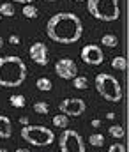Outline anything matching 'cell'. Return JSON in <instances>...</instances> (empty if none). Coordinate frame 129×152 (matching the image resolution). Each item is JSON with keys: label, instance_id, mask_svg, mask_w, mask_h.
I'll use <instances>...</instances> for the list:
<instances>
[{"label": "cell", "instance_id": "e575fe53", "mask_svg": "<svg viewBox=\"0 0 129 152\" xmlns=\"http://www.w3.org/2000/svg\"><path fill=\"white\" fill-rule=\"evenodd\" d=\"M99 152H101V151H99Z\"/></svg>", "mask_w": 129, "mask_h": 152}, {"label": "cell", "instance_id": "9c48e42d", "mask_svg": "<svg viewBox=\"0 0 129 152\" xmlns=\"http://www.w3.org/2000/svg\"><path fill=\"white\" fill-rule=\"evenodd\" d=\"M55 73L62 80H73L78 76V66L71 58H58L55 62Z\"/></svg>", "mask_w": 129, "mask_h": 152}, {"label": "cell", "instance_id": "ffe728a7", "mask_svg": "<svg viewBox=\"0 0 129 152\" xmlns=\"http://www.w3.org/2000/svg\"><path fill=\"white\" fill-rule=\"evenodd\" d=\"M36 87H37L39 90H43V92H50L51 87H53V83H51L50 78H39V80L36 81Z\"/></svg>", "mask_w": 129, "mask_h": 152}, {"label": "cell", "instance_id": "8992f818", "mask_svg": "<svg viewBox=\"0 0 129 152\" xmlns=\"http://www.w3.org/2000/svg\"><path fill=\"white\" fill-rule=\"evenodd\" d=\"M58 147H60V152H85L83 138L74 129H64L62 131V134L58 138Z\"/></svg>", "mask_w": 129, "mask_h": 152}, {"label": "cell", "instance_id": "5b68a950", "mask_svg": "<svg viewBox=\"0 0 129 152\" xmlns=\"http://www.w3.org/2000/svg\"><path fill=\"white\" fill-rule=\"evenodd\" d=\"M20 134L27 143H30L34 147H48L55 140V133L51 129H48L46 126H37V124L36 126H30V124L23 126Z\"/></svg>", "mask_w": 129, "mask_h": 152}, {"label": "cell", "instance_id": "ac0fdd59", "mask_svg": "<svg viewBox=\"0 0 129 152\" xmlns=\"http://www.w3.org/2000/svg\"><path fill=\"white\" fill-rule=\"evenodd\" d=\"M88 143H90L92 147H103V145H104V136H103L101 133H92V134L88 136Z\"/></svg>", "mask_w": 129, "mask_h": 152}, {"label": "cell", "instance_id": "277c9868", "mask_svg": "<svg viewBox=\"0 0 129 152\" xmlns=\"http://www.w3.org/2000/svg\"><path fill=\"white\" fill-rule=\"evenodd\" d=\"M95 90L106 101L119 103L122 99V87H120L119 80L110 73H99L95 76Z\"/></svg>", "mask_w": 129, "mask_h": 152}, {"label": "cell", "instance_id": "d6a6232c", "mask_svg": "<svg viewBox=\"0 0 129 152\" xmlns=\"http://www.w3.org/2000/svg\"><path fill=\"white\" fill-rule=\"evenodd\" d=\"M76 2H85V0H76Z\"/></svg>", "mask_w": 129, "mask_h": 152}, {"label": "cell", "instance_id": "836d02e7", "mask_svg": "<svg viewBox=\"0 0 129 152\" xmlns=\"http://www.w3.org/2000/svg\"><path fill=\"white\" fill-rule=\"evenodd\" d=\"M0 21H2V16H0Z\"/></svg>", "mask_w": 129, "mask_h": 152}, {"label": "cell", "instance_id": "3957f363", "mask_svg": "<svg viewBox=\"0 0 129 152\" xmlns=\"http://www.w3.org/2000/svg\"><path fill=\"white\" fill-rule=\"evenodd\" d=\"M87 9L99 21H115L120 16L119 0H87Z\"/></svg>", "mask_w": 129, "mask_h": 152}, {"label": "cell", "instance_id": "8fae6325", "mask_svg": "<svg viewBox=\"0 0 129 152\" xmlns=\"http://www.w3.org/2000/svg\"><path fill=\"white\" fill-rule=\"evenodd\" d=\"M11 136H12V124H11L9 117L0 115V138L9 140Z\"/></svg>", "mask_w": 129, "mask_h": 152}, {"label": "cell", "instance_id": "44dd1931", "mask_svg": "<svg viewBox=\"0 0 129 152\" xmlns=\"http://www.w3.org/2000/svg\"><path fill=\"white\" fill-rule=\"evenodd\" d=\"M73 85L78 90H85L88 87V78L87 76H76V78H73Z\"/></svg>", "mask_w": 129, "mask_h": 152}, {"label": "cell", "instance_id": "d4e9b609", "mask_svg": "<svg viewBox=\"0 0 129 152\" xmlns=\"http://www.w3.org/2000/svg\"><path fill=\"white\" fill-rule=\"evenodd\" d=\"M20 124L21 126H28V117H20Z\"/></svg>", "mask_w": 129, "mask_h": 152}, {"label": "cell", "instance_id": "52a82bcc", "mask_svg": "<svg viewBox=\"0 0 129 152\" xmlns=\"http://www.w3.org/2000/svg\"><path fill=\"white\" fill-rule=\"evenodd\" d=\"M85 108H87L85 101L80 99V97L64 99V101L58 104V112L64 113V115H67V117H80V115H83Z\"/></svg>", "mask_w": 129, "mask_h": 152}, {"label": "cell", "instance_id": "83f0119b", "mask_svg": "<svg viewBox=\"0 0 129 152\" xmlns=\"http://www.w3.org/2000/svg\"><path fill=\"white\" fill-rule=\"evenodd\" d=\"M115 117H117V115L113 113V112H110V113H106V118H110V120H113Z\"/></svg>", "mask_w": 129, "mask_h": 152}, {"label": "cell", "instance_id": "4316f807", "mask_svg": "<svg viewBox=\"0 0 129 152\" xmlns=\"http://www.w3.org/2000/svg\"><path fill=\"white\" fill-rule=\"evenodd\" d=\"M12 2H20V4L27 5V4H30V2H34V0H12Z\"/></svg>", "mask_w": 129, "mask_h": 152}, {"label": "cell", "instance_id": "6da1fadb", "mask_svg": "<svg viewBox=\"0 0 129 152\" xmlns=\"http://www.w3.org/2000/svg\"><path fill=\"white\" fill-rule=\"evenodd\" d=\"M46 34L58 44H74L83 34V23L74 12H57L48 20Z\"/></svg>", "mask_w": 129, "mask_h": 152}, {"label": "cell", "instance_id": "4dcf8cb0", "mask_svg": "<svg viewBox=\"0 0 129 152\" xmlns=\"http://www.w3.org/2000/svg\"><path fill=\"white\" fill-rule=\"evenodd\" d=\"M0 152H7V149H0Z\"/></svg>", "mask_w": 129, "mask_h": 152}, {"label": "cell", "instance_id": "5bb4252c", "mask_svg": "<svg viewBox=\"0 0 129 152\" xmlns=\"http://www.w3.org/2000/svg\"><path fill=\"white\" fill-rule=\"evenodd\" d=\"M108 133H110V136H113V138H117V140H122V138L126 136V129H124L120 124L110 126V127H108Z\"/></svg>", "mask_w": 129, "mask_h": 152}, {"label": "cell", "instance_id": "d6986e66", "mask_svg": "<svg viewBox=\"0 0 129 152\" xmlns=\"http://www.w3.org/2000/svg\"><path fill=\"white\" fill-rule=\"evenodd\" d=\"M14 5L12 2H4L0 4V16H14Z\"/></svg>", "mask_w": 129, "mask_h": 152}, {"label": "cell", "instance_id": "f1b7e54d", "mask_svg": "<svg viewBox=\"0 0 129 152\" xmlns=\"http://www.w3.org/2000/svg\"><path fill=\"white\" fill-rule=\"evenodd\" d=\"M14 152H30L28 149H25V147H20V149H16Z\"/></svg>", "mask_w": 129, "mask_h": 152}, {"label": "cell", "instance_id": "e0dca14e", "mask_svg": "<svg viewBox=\"0 0 129 152\" xmlns=\"http://www.w3.org/2000/svg\"><path fill=\"white\" fill-rule=\"evenodd\" d=\"M112 67L113 69H117V71H126L128 69V60L124 58V57H113L112 58Z\"/></svg>", "mask_w": 129, "mask_h": 152}, {"label": "cell", "instance_id": "7a4b0ae2", "mask_svg": "<svg viewBox=\"0 0 129 152\" xmlns=\"http://www.w3.org/2000/svg\"><path fill=\"white\" fill-rule=\"evenodd\" d=\"M27 80V66L16 55L0 58V87H20Z\"/></svg>", "mask_w": 129, "mask_h": 152}, {"label": "cell", "instance_id": "7c38bea8", "mask_svg": "<svg viewBox=\"0 0 129 152\" xmlns=\"http://www.w3.org/2000/svg\"><path fill=\"white\" fill-rule=\"evenodd\" d=\"M9 103H11V106L12 108H25L27 106V97L23 96V94H12L11 97H9Z\"/></svg>", "mask_w": 129, "mask_h": 152}, {"label": "cell", "instance_id": "2e32d148", "mask_svg": "<svg viewBox=\"0 0 129 152\" xmlns=\"http://www.w3.org/2000/svg\"><path fill=\"white\" fill-rule=\"evenodd\" d=\"M101 44H104L108 48H115V46H119V37L115 34H104L101 37Z\"/></svg>", "mask_w": 129, "mask_h": 152}, {"label": "cell", "instance_id": "9a60e30c", "mask_svg": "<svg viewBox=\"0 0 129 152\" xmlns=\"http://www.w3.org/2000/svg\"><path fill=\"white\" fill-rule=\"evenodd\" d=\"M21 12H23V16H25V18H30V20H34V18H37V14H39V9H37L34 4H27V5H23Z\"/></svg>", "mask_w": 129, "mask_h": 152}, {"label": "cell", "instance_id": "4fadbf2b", "mask_svg": "<svg viewBox=\"0 0 129 152\" xmlns=\"http://www.w3.org/2000/svg\"><path fill=\"white\" fill-rule=\"evenodd\" d=\"M53 126L57 127V129H67V126H69V117L64 113H58L53 117Z\"/></svg>", "mask_w": 129, "mask_h": 152}, {"label": "cell", "instance_id": "7402d4cb", "mask_svg": "<svg viewBox=\"0 0 129 152\" xmlns=\"http://www.w3.org/2000/svg\"><path fill=\"white\" fill-rule=\"evenodd\" d=\"M34 112L37 115H48L50 113V104H48L46 101H37V103L34 104Z\"/></svg>", "mask_w": 129, "mask_h": 152}, {"label": "cell", "instance_id": "ba28073f", "mask_svg": "<svg viewBox=\"0 0 129 152\" xmlns=\"http://www.w3.org/2000/svg\"><path fill=\"white\" fill-rule=\"evenodd\" d=\"M80 55H82V60L88 66H99L104 60V53H103L101 46H97V44H85L82 48Z\"/></svg>", "mask_w": 129, "mask_h": 152}, {"label": "cell", "instance_id": "603a6c76", "mask_svg": "<svg viewBox=\"0 0 129 152\" xmlns=\"http://www.w3.org/2000/svg\"><path fill=\"white\" fill-rule=\"evenodd\" d=\"M108 152H126V147H124L122 143H112L110 149H108Z\"/></svg>", "mask_w": 129, "mask_h": 152}, {"label": "cell", "instance_id": "30bf717a", "mask_svg": "<svg viewBox=\"0 0 129 152\" xmlns=\"http://www.w3.org/2000/svg\"><path fill=\"white\" fill-rule=\"evenodd\" d=\"M48 46L44 42H34L30 48H28V55L30 58L37 64V66H48L50 58H48Z\"/></svg>", "mask_w": 129, "mask_h": 152}, {"label": "cell", "instance_id": "484cf974", "mask_svg": "<svg viewBox=\"0 0 129 152\" xmlns=\"http://www.w3.org/2000/svg\"><path fill=\"white\" fill-rule=\"evenodd\" d=\"M90 124H92V127H99V126H101V120H99V118H94Z\"/></svg>", "mask_w": 129, "mask_h": 152}, {"label": "cell", "instance_id": "f546056e", "mask_svg": "<svg viewBox=\"0 0 129 152\" xmlns=\"http://www.w3.org/2000/svg\"><path fill=\"white\" fill-rule=\"evenodd\" d=\"M2 46H4V39L0 37V48H2Z\"/></svg>", "mask_w": 129, "mask_h": 152}, {"label": "cell", "instance_id": "1f68e13d", "mask_svg": "<svg viewBox=\"0 0 129 152\" xmlns=\"http://www.w3.org/2000/svg\"><path fill=\"white\" fill-rule=\"evenodd\" d=\"M44 2H53V0H44Z\"/></svg>", "mask_w": 129, "mask_h": 152}, {"label": "cell", "instance_id": "cb8c5ba5", "mask_svg": "<svg viewBox=\"0 0 129 152\" xmlns=\"http://www.w3.org/2000/svg\"><path fill=\"white\" fill-rule=\"evenodd\" d=\"M20 41H21V39H20V36H16V34H12V36L9 37V42H11V44H20Z\"/></svg>", "mask_w": 129, "mask_h": 152}]
</instances>
